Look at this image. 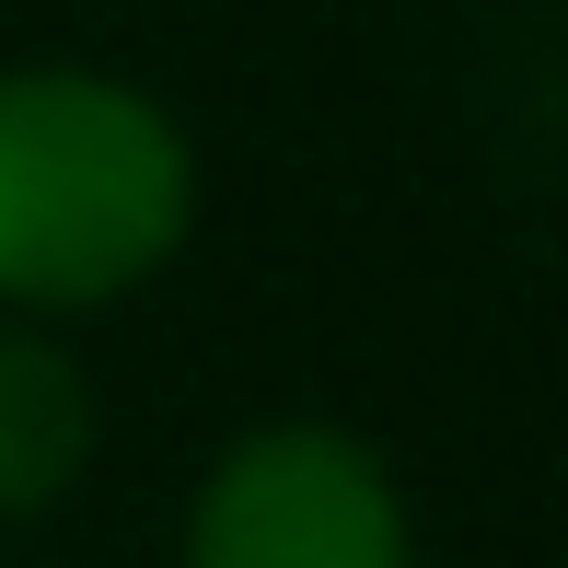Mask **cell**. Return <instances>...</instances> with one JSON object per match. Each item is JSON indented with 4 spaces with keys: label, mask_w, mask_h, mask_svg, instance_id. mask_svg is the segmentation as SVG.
Listing matches in <instances>:
<instances>
[{
    "label": "cell",
    "mask_w": 568,
    "mask_h": 568,
    "mask_svg": "<svg viewBox=\"0 0 568 568\" xmlns=\"http://www.w3.org/2000/svg\"><path fill=\"white\" fill-rule=\"evenodd\" d=\"M186 140L105 70H0V302H116L186 244Z\"/></svg>",
    "instance_id": "1"
},
{
    "label": "cell",
    "mask_w": 568,
    "mask_h": 568,
    "mask_svg": "<svg viewBox=\"0 0 568 568\" xmlns=\"http://www.w3.org/2000/svg\"><path fill=\"white\" fill-rule=\"evenodd\" d=\"M186 568H406V499L348 429H244L186 510Z\"/></svg>",
    "instance_id": "2"
},
{
    "label": "cell",
    "mask_w": 568,
    "mask_h": 568,
    "mask_svg": "<svg viewBox=\"0 0 568 568\" xmlns=\"http://www.w3.org/2000/svg\"><path fill=\"white\" fill-rule=\"evenodd\" d=\"M93 453V395L70 372V348H47L36 325H0V510H47Z\"/></svg>",
    "instance_id": "3"
}]
</instances>
